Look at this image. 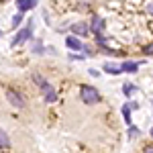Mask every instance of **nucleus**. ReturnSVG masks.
Returning <instances> with one entry per match:
<instances>
[{
    "label": "nucleus",
    "instance_id": "f257e3e1",
    "mask_svg": "<svg viewBox=\"0 0 153 153\" xmlns=\"http://www.w3.org/2000/svg\"><path fill=\"white\" fill-rule=\"evenodd\" d=\"M80 96H82L84 104H96V102H100V94L92 86H82L80 88Z\"/></svg>",
    "mask_w": 153,
    "mask_h": 153
},
{
    "label": "nucleus",
    "instance_id": "f03ea898",
    "mask_svg": "<svg viewBox=\"0 0 153 153\" xmlns=\"http://www.w3.org/2000/svg\"><path fill=\"white\" fill-rule=\"evenodd\" d=\"M6 100H8L14 108H23V106H25V98L19 94L16 90H12V88H8V90H6Z\"/></svg>",
    "mask_w": 153,
    "mask_h": 153
},
{
    "label": "nucleus",
    "instance_id": "7ed1b4c3",
    "mask_svg": "<svg viewBox=\"0 0 153 153\" xmlns=\"http://www.w3.org/2000/svg\"><path fill=\"white\" fill-rule=\"evenodd\" d=\"M31 31H33V21H29L27 29H23L19 35L12 39V45H21V43H25V41H29V39H31Z\"/></svg>",
    "mask_w": 153,
    "mask_h": 153
},
{
    "label": "nucleus",
    "instance_id": "20e7f679",
    "mask_svg": "<svg viewBox=\"0 0 153 153\" xmlns=\"http://www.w3.org/2000/svg\"><path fill=\"white\" fill-rule=\"evenodd\" d=\"M41 90L45 92V102H55L57 94H55V90H53V86H51V84H45Z\"/></svg>",
    "mask_w": 153,
    "mask_h": 153
},
{
    "label": "nucleus",
    "instance_id": "39448f33",
    "mask_svg": "<svg viewBox=\"0 0 153 153\" xmlns=\"http://www.w3.org/2000/svg\"><path fill=\"white\" fill-rule=\"evenodd\" d=\"M90 29H92V33H96V35H100V33L104 31V21L96 16L94 21H92V27H90Z\"/></svg>",
    "mask_w": 153,
    "mask_h": 153
},
{
    "label": "nucleus",
    "instance_id": "423d86ee",
    "mask_svg": "<svg viewBox=\"0 0 153 153\" xmlns=\"http://www.w3.org/2000/svg\"><path fill=\"white\" fill-rule=\"evenodd\" d=\"M71 31L76 33V35H88V25H84V23H76V25H71Z\"/></svg>",
    "mask_w": 153,
    "mask_h": 153
},
{
    "label": "nucleus",
    "instance_id": "0eeeda50",
    "mask_svg": "<svg viewBox=\"0 0 153 153\" xmlns=\"http://www.w3.org/2000/svg\"><path fill=\"white\" fill-rule=\"evenodd\" d=\"M120 70L129 71V74H135V71L139 70V63H137V61H125V63L120 65Z\"/></svg>",
    "mask_w": 153,
    "mask_h": 153
},
{
    "label": "nucleus",
    "instance_id": "6e6552de",
    "mask_svg": "<svg viewBox=\"0 0 153 153\" xmlns=\"http://www.w3.org/2000/svg\"><path fill=\"white\" fill-rule=\"evenodd\" d=\"M65 43H68V47H70V49H76V51H78V49H84L82 41H80V39H76V37H68V39H65Z\"/></svg>",
    "mask_w": 153,
    "mask_h": 153
},
{
    "label": "nucleus",
    "instance_id": "1a4fd4ad",
    "mask_svg": "<svg viewBox=\"0 0 153 153\" xmlns=\"http://www.w3.org/2000/svg\"><path fill=\"white\" fill-rule=\"evenodd\" d=\"M104 71H108V74H112V76H117V74H120V65H117V63H108L106 61L104 63Z\"/></svg>",
    "mask_w": 153,
    "mask_h": 153
},
{
    "label": "nucleus",
    "instance_id": "9d476101",
    "mask_svg": "<svg viewBox=\"0 0 153 153\" xmlns=\"http://www.w3.org/2000/svg\"><path fill=\"white\" fill-rule=\"evenodd\" d=\"M6 147H10V137L0 129V149H6Z\"/></svg>",
    "mask_w": 153,
    "mask_h": 153
},
{
    "label": "nucleus",
    "instance_id": "9b49d317",
    "mask_svg": "<svg viewBox=\"0 0 153 153\" xmlns=\"http://www.w3.org/2000/svg\"><path fill=\"white\" fill-rule=\"evenodd\" d=\"M123 117H125V120H127V123L131 125V102L123 106Z\"/></svg>",
    "mask_w": 153,
    "mask_h": 153
},
{
    "label": "nucleus",
    "instance_id": "f8f14e48",
    "mask_svg": "<svg viewBox=\"0 0 153 153\" xmlns=\"http://www.w3.org/2000/svg\"><path fill=\"white\" fill-rule=\"evenodd\" d=\"M16 6H19V10L25 12V10H29L31 6H29V0H16Z\"/></svg>",
    "mask_w": 153,
    "mask_h": 153
},
{
    "label": "nucleus",
    "instance_id": "ddd939ff",
    "mask_svg": "<svg viewBox=\"0 0 153 153\" xmlns=\"http://www.w3.org/2000/svg\"><path fill=\"white\" fill-rule=\"evenodd\" d=\"M33 80H35V84H37V86H41V88L47 84V82H45V78H41L39 74H33Z\"/></svg>",
    "mask_w": 153,
    "mask_h": 153
},
{
    "label": "nucleus",
    "instance_id": "4468645a",
    "mask_svg": "<svg viewBox=\"0 0 153 153\" xmlns=\"http://www.w3.org/2000/svg\"><path fill=\"white\" fill-rule=\"evenodd\" d=\"M143 53H145V55H153V43L145 45V47H143Z\"/></svg>",
    "mask_w": 153,
    "mask_h": 153
},
{
    "label": "nucleus",
    "instance_id": "2eb2a0df",
    "mask_svg": "<svg viewBox=\"0 0 153 153\" xmlns=\"http://www.w3.org/2000/svg\"><path fill=\"white\" fill-rule=\"evenodd\" d=\"M21 21H23V16H21V14H14V19H12V27L16 29V27L21 25Z\"/></svg>",
    "mask_w": 153,
    "mask_h": 153
},
{
    "label": "nucleus",
    "instance_id": "dca6fc26",
    "mask_svg": "<svg viewBox=\"0 0 153 153\" xmlns=\"http://www.w3.org/2000/svg\"><path fill=\"white\" fill-rule=\"evenodd\" d=\"M137 135H139V129H135V127H131V129H129V137H131V139H135Z\"/></svg>",
    "mask_w": 153,
    "mask_h": 153
},
{
    "label": "nucleus",
    "instance_id": "f3484780",
    "mask_svg": "<svg viewBox=\"0 0 153 153\" xmlns=\"http://www.w3.org/2000/svg\"><path fill=\"white\" fill-rule=\"evenodd\" d=\"M123 92H125V94H131V92H133V84H125V86H123Z\"/></svg>",
    "mask_w": 153,
    "mask_h": 153
},
{
    "label": "nucleus",
    "instance_id": "a211bd4d",
    "mask_svg": "<svg viewBox=\"0 0 153 153\" xmlns=\"http://www.w3.org/2000/svg\"><path fill=\"white\" fill-rule=\"evenodd\" d=\"M145 153H153V147L149 145V147H145Z\"/></svg>",
    "mask_w": 153,
    "mask_h": 153
},
{
    "label": "nucleus",
    "instance_id": "6ab92c4d",
    "mask_svg": "<svg viewBox=\"0 0 153 153\" xmlns=\"http://www.w3.org/2000/svg\"><path fill=\"white\" fill-rule=\"evenodd\" d=\"M35 4H37V0H29V6H31V8H33Z\"/></svg>",
    "mask_w": 153,
    "mask_h": 153
},
{
    "label": "nucleus",
    "instance_id": "aec40b11",
    "mask_svg": "<svg viewBox=\"0 0 153 153\" xmlns=\"http://www.w3.org/2000/svg\"><path fill=\"white\" fill-rule=\"evenodd\" d=\"M147 12H151V14H153V4H149V6H147Z\"/></svg>",
    "mask_w": 153,
    "mask_h": 153
},
{
    "label": "nucleus",
    "instance_id": "412c9836",
    "mask_svg": "<svg viewBox=\"0 0 153 153\" xmlns=\"http://www.w3.org/2000/svg\"><path fill=\"white\" fill-rule=\"evenodd\" d=\"M151 137H153V129H151Z\"/></svg>",
    "mask_w": 153,
    "mask_h": 153
},
{
    "label": "nucleus",
    "instance_id": "4be33fe9",
    "mask_svg": "<svg viewBox=\"0 0 153 153\" xmlns=\"http://www.w3.org/2000/svg\"><path fill=\"white\" fill-rule=\"evenodd\" d=\"M0 35H2V33H0Z\"/></svg>",
    "mask_w": 153,
    "mask_h": 153
}]
</instances>
